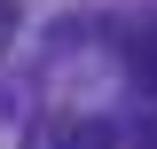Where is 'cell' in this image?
I'll use <instances>...</instances> for the list:
<instances>
[{
    "instance_id": "6da1fadb",
    "label": "cell",
    "mask_w": 157,
    "mask_h": 149,
    "mask_svg": "<svg viewBox=\"0 0 157 149\" xmlns=\"http://www.w3.org/2000/svg\"><path fill=\"white\" fill-rule=\"evenodd\" d=\"M134 78L157 94V16H141V32H134Z\"/></svg>"
}]
</instances>
